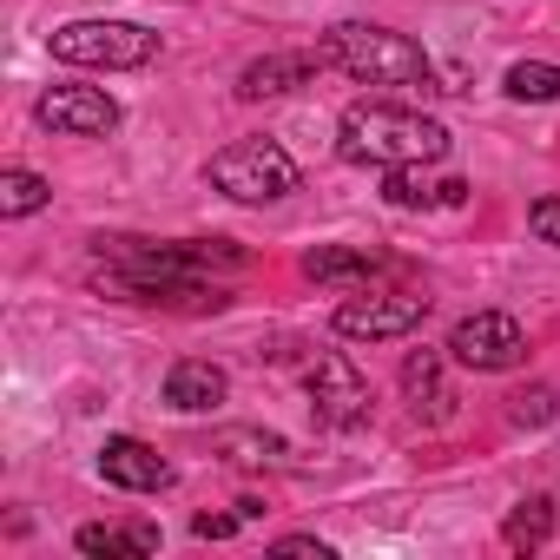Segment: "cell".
<instances>
[{"instance_id": "obj_1", "label": "cell", "mask_w": 560, "mask_h": 560, "mask_svg": "<svg viewBox=\"0 0 560 560\" xmlns=\"http://www.w3.org/2000/svg\"><path fill=\"white\" fill-rule=\"evenodd\" d=\"M113 277L106 284L132 304H159V298H205V270L224 264L237 270L244 250L237 244H139V237H113Z\"/></svg>"}, {"instance_id": "obj_2", "label": "cell", "mask_w": 560, "mask_h": 560, "mask_svg": "<svg viewBox=\"0 0 560 560\" xmlns=\"http://www.w3.org/2000/svg\"><path fill=\"white\" fill-rule=\"evenodd\" d=\"M337 152L350 165H429L448 152V132L429 119V113H409V106H350L337 119Z\"/></svg>"}, {"instance_id": "obj_3", "label": "cell", "mask_w": 560, "mask_h": 560, "mask_svg": "<svg viewBox=\"0 0 560 560\" xmlns=\"http://www.w3.org/2000/svg\"><path fill=\"white\" fill-rule=\"evenodd\" d=\"M324 60L343 67V73L363 80V86L435 93V67H429V54H422L409 34H389V27H370V21H343V27H330Z\"/></svg>"}, {"instance_id": "obj_4", "label": "cell", "mask_w": 560, "mask_h": 560, "mask_svg": "<svg viewBox=\"0 0 560 560\" xmlns=\"http://www.w3.org/2000/svg\"><path fill=\"white\" fill-rule=\"evenodd\" d=\"M211 185L237 205H277L284 191H298V159L277 139H237L211 159Z\"/></svg>"}, {"instance_id": "obj_5", "label": "cell", "mask_w": 560, "mask_h": 560, "mask_svg": "<svg viewBox=\"0 0 560 560\" xmlns=\"http://www.w3.org/2000/svg\"><path fill=\"white\" fill-rule=\"evenodd\" d=\"M152 54H159V34L126 21H73L54 34V60H73V67H145Z\"/></svg>"}, {"instance_id": "obj_6", "label": "cell", "mask_w": 560, "mask_h": 560, "mask_svg": "<svg viewBox=\"0 0 560 560\" xmlns=\"http://www.w3.org/2000/svg\"><path fill=\"white\" fill-rule=\"evenodd\" d=\"M448 357L462 370H514L527 357V337H521V324L508 311H475V317H462L448 330Z\"/></svg>"}, {"instance_id": "obj_7", "label": "cell", "mask_w": 560, "mask_h": 560, "mask_svg": "<svg viewBox=\"0 0 560 560\" xmlns=\"http://www.w3.org/2000/svg\"><path fill=\"white\" fill-rule=\"evenodd\" d=\"M311 409H317V422L324 429H357V422H370V383L357 376V363L350 357H337V350H324L317 363H311Z\"/></svg>"}, {"instance_id": "obj_8", "label": "cell", "mask_w": 560, "mask_h": 560, "mask_svg": "<svg viewBox=\"0 0 560 560\" xmlns=\"http://www.w3.org/2000/svg\"><path fill=\"white\" fill-rule=\"evenodd\" d=\"M422 317H429V298H409V291H396V298H350L337 311V337H350V343H389V337H409Z\"/></svg>"}, {"instance_id": "obj_9", "label": "cell", "mask_w": 560, "mask_h": 560, "mask_svg": "<svg viewBox=\"0 0 560 560\" xmlns=\"http://www.w3.org/2000/svg\"><path fill=\"white\" fill-rule=\"evenodd\" d=\"M40 126L67 132V139H106L119 126V106L100 93V86H54L40 100Z\"/></svg>"}, {"instance_id": "obj_10", "label": "cell", "mask_w": 560, "mask_h": 560, "mask_svg": "<svg viewBox=\"0 0 560 560\" xmlns=\"http://www.w3.org/2000/svg\"><path fill=\"white\" fill-rule=\"evenodd\" d=\"M100 475H106L113 488H132V494H159V488H172V462H165L159 448H145L139 435H106V448H100Z\"/></svg>"}, {"instance_id": "obj_11", "label": "cell", "mask_w": 560, "mask_h": 560, "mask_svg": "<svg viewBox=\"0 0 560 560\" xmlns=\"http://www.w3.org/2000/svg\"><path fill=\"white\" fill-rule=\"evenodd\" d=\"M304 270L317 277V284H337V291H370V277L383 270L376 250H343V244H317L304 257Z\"/></svg>"}, {"instance_id": "obj_12", "label": "cell", "mask_w": 560, "mask_h": 560, "mask_svg": "<svg viewBox=\"0 0 560 560\" xmlns=\"http://www.w3.org/2000/svg\"><path fill=\"white\" fill-rule=\"evenodd\" d=\"M165 402L185 409V416L218 409V402H224V370H218V363H198V357L172 363V376H165Z\"/></svg>"}, {"instance_id": "obj_13", "label": "cell", "mask_w": 560, "mask_h": 560, "mask_svg": "<svg viewBox=\"0 0 560 560\" xmlns=\"http://www.w3.org/2000/svg\"><path fill=\"white\" fill-rule=\"evenodd\" d=\"M402 389H409V402H416V416H429V422H448V383H442V357L435 350H416L409 363H402Z\"/></svg>"}, {"instance_id": "obj_14", "label": "cell", "mask_w": 560, "mask_h": 560, "mask_svg": "<svg viewBox=\"0 0 560 560\" xmlns=\"http://www.w3.org/2000/svg\"><path fill=\"white\" fill-rule=\"evenodd\" d=\"M324 60V54H317ZM311 54H270V60H257V67H244V80H237V93L244 100H277V93H291L311 67H317Z\"/></svg>"}, {"instance_id": "obj_15", "label": "cell", "mask_w": 560, "mask_h": 560, "mask_svg": "<svg viewBox=\"0 0 560 560\" xmlns=\"http://www.w3.org/2000/svg\"><path fill=\"white\" fill-rule=\"evenodd\" d=\"M383 198H389V205H402V211H416V205H462V198H468V185H462V178L429 185V178H422V165H389Z\"/></svg>"}, {"instance_id": "obj_16", "label": "cell", "mask_w": 560, "mask_h": 560, "mask_svg": "<svg viewBox=\"0 0 560 560\" xmlns=\"http://www.w3.org/2000/svg\"><path fill=\"white\" fill-rule=\"evenodd\" d=\"M218 455H231L244 468H277V462H291V442L284 435H264V429H224Z\"/></svg>"}, {"instance_id": "obj_17", "label": "cell", "mask_w": 560, "mask_h": 560, "mask_svg": "<svg viewBox=\"0 0 560 560\" xmlns=\"http://www.w3.org/2000/svg\"><path fill=\"white\" fill-rule=\"evenodd\" d=\"M159 547V527L139 521V527H80V553H152Z\"/></svg>"}, {"instance_id": "obj_18", "label": "cell", "mask_w": 560, "mask_h": 560, "mask_svg": "<svg viewBox=\"0 0 560 560\" xmlns=\"http://www.w3.org/2000/svg\"><path fill=\"white\" fill-rule=\"evenodd\" d=\"M501 534H508V547H540V540L553 534V501H547V494L521 501V508L508 514V527H501Z\"/></svg>"}, {"instance_id": "obj_19", "label": "cell", "mask_w": 560, "mask_h": 560, "mask_svg": "<svg viewBox=\"0 0 560 560\" xmlns=\"http://www.w3.org/2000/svg\"><path fill=\"white\" fill-rule=\"evenodd\" d=\"M47 191H54V185H47V178H34V172H21V165H14V172H0V211H8V218L40 211V205H47Z\"/></svg>"}, {"instance_id": "obj_20", "label": "cell", "mask_w": 560, "mask_h": 560, "mask_svg": "<svg viewBox=\"0 0 560 560\" xmlns=\"http://www.w3.org/2000/svg\"><path fill=\"white\" fill-rule=\"evenodd\" d=\"M508 93L514 100H560V67H547V60H521V67H508Z\"/></svg>"}, {"instance_id": "obj_21", "label": "cell", "mask_w": 560, "mask_h": 560, "mask_svg": "<svg viewBox=\"0 0 560 560\" xmlns=\"http://www.w3.org/2000/svg\"><path fill=\"white\" fill-rule=\"evenodd\" d=\"M514 422H521V429L553 422V389H521V396H514Z\"/></svg>"}, {"instance_id": "obj_22", "label": "cell", "mask_w": 560, "mask_h": 560, "mask_svg": "<svg viewBox=\"0 0 560 560\" xmlns=\"http://www.w3.org/2000/svg\"><path fill=\"white\" fill-rule=\"evenodd\" d=\"M527 224H534V237H540V244H553V250H560V198H534V205H527Z\"/></svg>"}, {"instance_id": "obj_23", "label": "cell", "mask_w": 560, "mask_h": 560, "mask_svg": "<svg viewBox=\"0 0 560 560\" xmlns=\"http://www.w3.org/2000/svg\"><path fill=\"white\" fill-rule=\"evenodd\" d=\"M191 534H198V540H231V534H237V521H231V514H198V521H191Z\"/></svg>"}, {"instance_id": "obj_24", "label": "cell", "mask_w": 560, "mask_h": 560, "mask_svg": "<svg viewBox=\"0 0 560 560\" xmlns=\"http://www.w3.org/2000/svg\"><path fill=\"white\" fill-rule=\"evenodd\" d=\"M277 553H317V560H330V547H324V540H311V534H298V540H277Z\"/></svg>"}]
</instances>
